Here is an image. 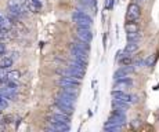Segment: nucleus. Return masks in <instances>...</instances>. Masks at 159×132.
<instances>
[{
	"label": "nucleus",
	"instance_id": "14",
	"mask_svg": "<svg viewBox=\"0 0 159 132\" xmlns=\"http://www.w3.org/2000/svg\"><path fill=\"white\" fill-rule=\"evenodd\" d=\"M112 107L114 109H118V110H123V112H126V110L130 107V103L129 102H123V101H118V99H112L111 102Z\"/></svg>",
	"mask_w": 159,
	"mask_h": 132
},
{
	"label": "nucleus",
	"instance_id": "26",
	"mask_svg": "<svg viewBox=\"0 0 159 132\" xmlns=\"http://www.w3.org/2000/svg\"><path fill=\"white\" fill-rule=\"evenodd\" d=\"M153 59H155V58H153V57L147 58V59L144 61V62H145V66H152V65H153Z\"/></svg>",
	"mask_w": 159,
	"mask_h": 132
},
{
	"label": "nucleus",
	"instance_id": "3",
	"mask_svg": "<svg viewBox=\"0 0 159 132\" xmlns=\"http://www.w3.org/2000/svg\"><path fill=\"white\" fill-rule=\"evenodd\" d=\"M141 15V8L137 3H131L127 7V13H126V21L127 22H136Z\"/></svg>",
	"mask_w": 159,
	"mask_h": 132
},
{
	"label": "nucleus",
	"instance_id": "30",
	"mask_svg": "<svg viewBox=\"0 0 159 132\" xmlns=\"http://www.w3.org/2000/svg\"><path fill=\"white\" fill-rule=\"evenodd\" d=\"M2 118H3V116H2V113H0V123H2Z\"/></svg>",
	"mask_w": 159,
	"mask_h": 132
},
{
	"label": "nucleus",
	"instance_id": "20",
	"mask_svg": "<svg viewBox=\"0 0 159 132\" xmlns=\"http://www.w3.org/2000/svg\"><path fill=\"white\" fill-rule=\"evenodd\" d=\"M122 129V125H114V124H105L104 125V131L107 132H118Z\"/></svg>",
	"mask_w": 159,
	"mask_h": 132
},
{
	"label": "nucleus",
	"instance_id": "2",
	"mask_svg": "<svg viewBox=\"0 0 159 132\" xmlns=\"http://www.w3.org/2000/svg\"><path fill=\"white\" fill-rule=\"evenodd\" d=\"M105 124H114V125H125L126 124V116H125V112L123 110H118V109H114V112L111 113L109 116L108 121Z\"/></svg>",
	"mask_w": 159,
	"mask_h": 132
},
{
	"label": "nucleus",
	"instance_id": "9",
	"mask_svg": "<svg viewBox=\"0 0 159 132\" xmlns=\"http://www.w3.org/2000/svg\"><path fill=\"white\" fill-rule=\"evenodd\" d=\"M48 129H51V131H57V132H68L71 129V127H69V123L54 121V123H50Z\"/></svg>",
	"mask_w": 159,
	"mask_h": 132
},
{
	"label": "nucleus",
	"instance_id": "19",
	"mask_svg": "<svg viewBox=\"0 0 159 132\" xmlns=\"http://www.w3.org/2000/svg\"><path fill=\"white\" fill-rule=\"evenodd\" d=\"M13 63H14V59H13V58H3V59L0 61V68L9 69L10 66H13Z\"/></svg>",
	"mask_w": 159,
	"mask_h": 132
},
{
	"label": "nucleus",
	"instance_id": "21",
	"mask_svg": "<svg viewBox=\"0 0 159 132\" xmlns=\"http://www.w3.org/2000/svg\"><path fill=\"white\" fill-rule=\"evenodd\" d=\"M140 38H141V35H140V32L127 33V41H138Z\"/></svg>",
	"mask_w": 159,
	"mask_h": 132
},
{
	"label": "nucleus",
	"instance_id": "16",
	"mask_svg": "<svg viewBox=\"0 0 159 132\" xmlns=\"http://www.w3.org/2000/svg\"><path fill=\"white\" fill-rule=\"evenodd\" d=\"M125 29H126V33H136V32H140V28L137 25V22H127L125 25Z\"/></svg>",
	"mask_w": 159,
	"mask_h": 132
},
{
	"label": "nucleus",
	"instance_id": "24",
	"mask_svg": "<svg viewBox=\"0 0 159 132\" xmlns=\"http://www.w3.org/2000/svg\"><path fill=\"white\" fill-rule=\"evenodd\" d=\"M9 36H10L9 28H6V26L0 28V38H6V37H9Z\"/></svg>",
	"mask_w": 159,
	"mask_h": 132
},
{
	"label": "nucleus",
	"instance_id": "27",
	"mask_svg": "<svg viewBox=\"0 0 159 132\" xmlns=\"http://www.w3.org/2000/svg\"><path fill=\"white\" fill-rule=\"evenodd\" d=\"M114 3H115V0H109V3H108V10H112V8H114Z\"/></svg>",
	"mask_w": 159,
	"mask_h": 132
},
{
	"label": "nucleus",
	"instance_id": "22",
	"mask_svg": "<svg viewBox=\"0 0 159 132\" xmlns=\"http://www.w3.org/2000/svg\"><path fill=\"white\" fill-rule=\"evenodd\" d=\"M86 7H91L94 10H97V0H80Z\"/></svg>",
	"mask_w": 159,
	"mask_h": 132
},
{
	"label": "nucleus",
	"instance_id": "31",
	"mask_svg": "<svg viewBox=\"0 0 159 132\" xmlns=\"http://www.w3.org/2000/svg\"><path fill=\"white\" fill-rule=\"evenodd\" d=\"M0 16H2V15H0Z\"/></svg>",
	"mask_w": 159,
	"mask_h": 132
},
{
	"label": "nucleus",
	"instance_id": "17",
	"mask_svg": "<svg viewBox=\"0 0 159 132\" xmlns=\"http://www.w3.org/2000/svg\"><path fill=\"white\" fill-rule=\"evenodd\" d=\"M72 46H73V47H76V48L83 50V51H86V52H89V51H90V44H89V43H86V41H82V40L75 41V43H73Z\"/></svg>",
	"mask_w": 159,
	"mask_h": 132
},
{
	"label": "nucleus",
	"instance_id": "1",
	"mask_svg": "<svg viewBox=\"0 0 159 132\" xmlns=\"http://www.w3.org/2000/svg\"><path fill=\"white\" fill-rule=\"evenodd\" d=\"M72 19L78 25V28H91L93 25V18L83 11H75L72 14Z\"/></svg>",
	"mask_w": 159,
	"mask_h": 132
},
{
	"label": "nucleus",
	"instance_id": "25",
	"mask_svg": "<svg viewBox=\"0 0 159 132\" xmlns=\"http://www.w3.org/2000/svg\"><path fill=\"white\" fill-rule=\"evenodd\" d=\"M2 121H3V123H6V124H10V123H13V121H14V117H13V116H4V117L2 118Z\"/></svg>",
	"mask_w": 159,
	"mask_h": 132
},
{
	"label": "nucleus",
	"instance_id": "13",
	"mask_svg": "<svg viewBox=\"0 0 159 132\" xmlns=\"http://www.w3.org/2000/svg\"><path fill=\"white\" fill-rule=\"evenodd\" d=\"M82 80H78V79H72V77H61L60 80V85L61 87H69V85H80Z\"/></svg>",
	"mask_w": 159,
	"mask_h": 132
},
{
	"label": "nucleus",
	"instance_id": "18",
	"mask_svg": "<svg viewBox=\"0 0 159 132\" xmlns=\"http://www.w3.org/2000/svg\"><path fill=\"white\" fill-rule=\"evenodd\" d=\"M7 79L9 80H20L21 79V72L20 70H10V72H7Z\"/></svg>",
	"mask_w": 159,
	"mask_h": 132
},
{
	"label": "nucleus",
	"instance_id": "8",
	"mask_svg": "<svg viewBox=\"0 0 159 132\" xmlns=\"http://www.w3.org/2000/svg\"><path fill=\"white\" fill-rule=\"evenodd\" d=\"M76 37L82 41H86V43H90L93 40V33L90 28H78L76 29Z\"/></svg>",
	"mask_w": 159,
	"mask_h": 132
},
{
	"label": "nucleus",
	"instance_id": "29",
	"mask_svg": "<svg viewBox=\"0 0 159 132\" xmlns=\"http://www.w3.org/2000/svg\"><path fill=\"white\" fill-rule=\"evenodd\" d=\"M7 77H0V85H3V84H6V81H7Z\"/></svg>",
	"mask_w": 159,
	"mask_h": 132
},
{
	"label": "nucleus",
	"instance_id": "28",
	"mask_svg": "<svg viewBox=\"0 0 159 132\" xmlns=\"http://www.w3.org/2000/svg\"><path fill=\"white\" fill-rule=\"evenodd\" d=\"M4 50H6V46H4L3 43H0V55L4 52Z\"/></svg>",
	"mask_w": 159,
	"mask_h": 132
},
{
	"label": "nucleus",
	"instance_id": "5",
	"mask_svg": "<svg viewBox=\"0 0 159 132\" xmlns=\"http://www.w3.org/2000/svg\"><path fill=\"white\" fill-rule=\"evenodd\" d=\"M56 99L57 101H60V102H62V103L68 105V106H72V107L76 106V95L67 92V91H62Z\"/></svg>",
	"mask_w": 159,
	"mask_h": 132
},
{
	"label": "nucleus",
	"instance_id": "15",
	"mask_svg": "<svg viewBox=\"0 0 159 132\" xmlns=\"http://www.w3.org/2000/svg\"><path fill=\"white\" fill-rule=\"evenodd\" d=\"M137 50H138V41H129L127 46L125 47L123 51H126L127 54H133V52H136Z\"/></svg>",
	"mask_w": 159,
	"mask_h": 132
},
{
	"label": "nucleus",
	"instance_id": "11",
	"mask_svg": "<svg viewBox=\"0 0 159 132\" xmlns=\"http://www.w3.org/2000/svg\"><path fill=\"white\" fill-rule=\"evenodd\" d=\"M54 105H56V107H57V110H54V113H65V114H72L73 110H75V107L68 106V105H65V103H62V102L57 101V99H56V102H54Z\"/></svg>",
	"mask_w": 159,
	"mask_h": 132
},
{
	"label": "nucleus",
	"instance_id": "23",
	"mask_svg": "<svg viewBox=\"0 0 159 132\" xmlns=\"http://www.w3.org/2000/svg\"><path fill=\"white\" fill-rule=\"evenodd\" d=\"M118 61H119L120 65H131V63H133V61H131L130 55H126V57H122V58H119Z\"/></svg>",
	"mask_w": 159,
	"mask_h": 132
},
{
	"label": "nucleus",
	"instance_id": "4",
	"mask_svg": "<svg viewBox=\"0 0 159 132\" xmlns=\"http://www.w3.org/2000/svg\"><path fill=\"white\" fill-rule=\"evenodd\" d=\"M111 96L114 99H118V101H123V102H129V103H131V102H136L137 101V96L134 95H129V94H126L125 91L122 90H114L111 92Z\"/></svg>",
	"mask_w": 159,
	"mask_h": 132
},
{
	"label": "nucleus",
	"instance_id": "10",
	"mask_svg": "<svg viewBox=\"0 0 159 132\" xmlns=\"http://www.w3.org/2000/svg\"><path fill=\"white\" fill-rule=\"evenodd\" d=\"M133 85V81H131L129 77H123V79H118L115 80V84H114V90H126V88L131 87Z\"/></svg>",
	"mask_w": 159,
	"mask_h": 132
},
{
	"label": "nucleus",
	"instance_id": "12",
	"mask_svg": "<svg viewBox=\"0 0 159 132\" xmlns=\"http://www.w3.org/2000/svg\"><path fill=\"white\" fill-rule=\"evenodd\" d=\"M71 114H65V113H54V114L48 116V123H54V121H61V123H69Z\"/></svg>",
	"mask_w": 159,
	"mask_h": 132
},
{
	"label": "nucleus",
	"instance_id": "6",
	"mask_svg": "<svg viewBox=\"0 0 159 132\" xmlns=\"http://www.w3.org/2000/svg\"><path fill=\"white\" fill-rule=\"evenodd\" d=\"M89 52L83 51L80 48H76V47H71V57L72 59L75 61H79V62H83V63H87V59H89Z\"/></svg>",
	"mask_w": 159,
	"mask_h": 132
},
{
	"label": "nucleus",
	"instance_id": "7",
	"mask_svg": "<svg viewBox=\"0 0 159 132\" xmlns=\"http://www.w3.org/2000/svg\"><path fill=\"white\" fill-rule=\"evenodd\" d=\"M134 70H136V68H134L133 63L131 65H122V68L115 72L114 79L118 80V79H123V77H129V74L134 73Z\"/></svg>",
	"mask_w": 159,
	"mask_h": 132
}]
</instances>
